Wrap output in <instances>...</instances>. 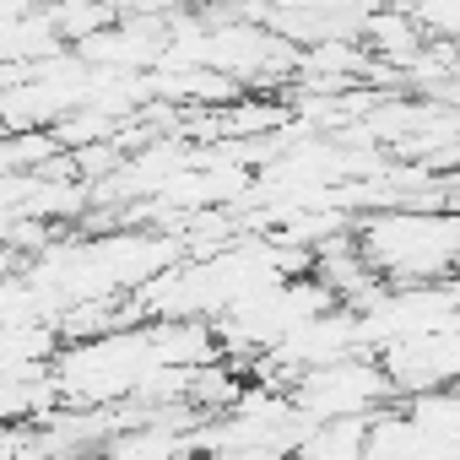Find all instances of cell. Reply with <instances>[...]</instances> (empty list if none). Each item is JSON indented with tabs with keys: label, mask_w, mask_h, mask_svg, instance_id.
Returning <instances> with one entry per match:
<instances>
[{
	"label": "cell",
	"mask_w": 460,
	"mask_h": 460,
	"mask_svg": "<svg viewBox=\"0 0 460 460\" xmlns=\"http://www.w3.org/2000/svg\"><path fill=\"white\" fill-rule=\"evenodd\" d=\"M363 261L385 282H438L460 266V217L444 211H379L358 234Z\"/></svg>",
	"instance_id": "cell-1"
}]
</instances>
